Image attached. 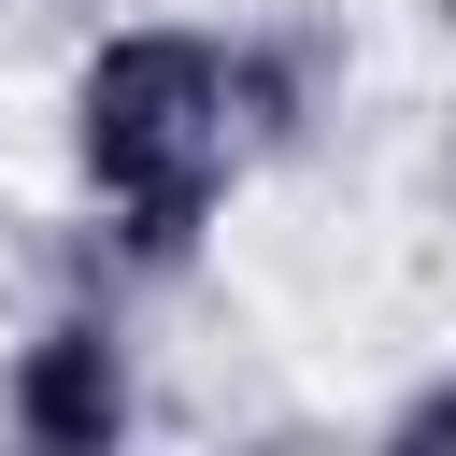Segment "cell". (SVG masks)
I'll list each match as a JSON object with an SVG mask.
<instances>
[{
  "instance_id": "1",
  "label": "cell",
  "mask_w": 456,
  "mask_h": 456,
  "mask_svg": "<svg viewBox=\"0 0 456 456\" xmlns=\"http://www.w3.org/2000/svg\"><path fill=\"white\" fill-rule=\"evenodd\" d=\"M271 128V86L242 43L214 28H114L86 71H71V157H86V200L114 214V242L157 271L200 242V214L228 200L242 142Z\"/></svg>"
},
{
  "instance_id": "2",
  "label": "cell",
  "mask_w": 456,
  "mask_h": 456,
  "mask_svg": "<svg viewBox=\"0 0 456 456\" xmlns=\"http://www.w3.org/2000/svg\"><path fill=\"white\" fill-rule=\"evenodd\" d=\"M14 428H28V442H114V428H128V356H114L100 314H71V328L28 342V370H14Z\"/></svg>"
},
{
  "instance_id": "3",
  "label": "cell",
  "mask_w": 456,
  "mask_h": 456,
  "mask_svg": "<svg viewBox=\"0 0 456 456\" xmlns=\"http://www.w3.org/2000/svg\"><path fill=\"white\" fill-rule=\"evenodd\" d=\"M399 442H456V385H442V399H413V413H399Z\"/></svg>"
}]
</instances>
